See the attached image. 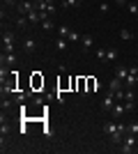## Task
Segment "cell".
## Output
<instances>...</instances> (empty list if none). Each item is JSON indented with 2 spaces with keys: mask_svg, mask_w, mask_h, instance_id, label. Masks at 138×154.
Returning <instances> with one entry per match:
<instances>
[{
  "mask_svg": "<svg viewBox=\"0 0 138 154\" xmlns=\"http://www.w3.org/2000/svg\"><path fill=\"white\" fill-rule=\"evenodd\" d=\"M94 88H99V81H94V78H87V94H90V92H94Z\"/></svg>",
  "mask_w": 138,
  "mask_h": 154,
  "instance_id": "obj_20",
  "label": "cell"
},
{
  "mask_svg": "<svg viewBox=\"0 0 138 154\" xmlns=\"http://www.w3.org/2000/svg\"><path fill=\"white\" fill-rule=\"evenodd\" d=\"M16 26H19V28H28V26H30V21H28L26 14H21L19 19H16Z\"/></svg>",
  "mask_w": 138,
  "mask_h": 154,
  "instance_id": "obj_16",
  "label": "cell"
},
{
  "mask_svg": "<svg viewBox=\"0 0 138 154\" xmlns=\"http://www.w3.org/2000/svg\"><path fill=\"white\" fill-rule=\"evenodd\" d=\"M41 28H44L46 32H51L53 28H55V23H53V19H51V16H46V19H41Z\"/></svg>",
  "mask_w": 138,
  "mask_h": 154,
  "instance_id": "obj_15",
  "label": "cell"
},
{
  "mask_svg": "<svg viewBox=\"0 0 138 154\" xmlns=\"http://www.w3.org/2000/svg\"><path fill=\"white\" fill-rule=\"evenodd\" d=\"M120 39H124V42H129V39H133L131 30H129V28H122V30H120Z\"/></svg>",
  "mask_w": 138,
  "mask_h": 154,
  "instance_id": "obj_18",
  "label": "cell"
},
{
  "mask_svg": "<svg viewBox=\"0 0 138 154\" xmlns=\"http://www.w3.org/2000/svg\"><path fill=\"white\" fill-rule=\"evenodd\" d=\"M111 113H113V117H115V120H120V117H122V115H124V113H127L124 103H118V101H115V106H113V108H111Z\"/></svg>",
  "mask_w": 138,
  "mask_h": 154,
  "instance_id": "obj_10",
  "label": "cell"
},
{
  "mask_svg": "<svg viewBox=\"0 0 138 154\" xmlns=\"http://www.w3.org/2000/svg\"><path fill=\"white\" fill-rule=\"evenodd\" d=\"M108 9H111V5H108V2H101V5H99V12H101V14H106Z\"/></svg>",
  "mask_w": 138,
  "mask_h": 154,
  "instance_id": "obj_27",
  "label": "cell"
},
{
  "mask_svg": "<svg viewBox=\"0 0 138 154\" xmlns=\"http://www.w3.org/2000/svg\"><path fill=\"white\" fill-rule=\"evenodd\" d=\"M136 149V136L133 134H124V138H122V143H120V152L122 154H129Z\"/></svg>",
  "mask_w": 138,
  "mask_h": 154,
  "instance_id": "obj_2",
  "label": "cell"
},
{
  "mask_svg": "<svg viewBox=\"0 0 138 154\" xmlns=\"http://www.w3.org/2000/svg\"><path fill=\"white\" fill-rule=\"evenodd\" d=\"M2 48L5 53H14V32L2 30Z\"/></svg>",
  "mask_w": 138,
  "mask_h": 154,
  "instance_id": "obj_3",
  "label": "cell"
},
{
  "mask_svg": "<svg viewBox=\"0 0 138 154\" xmlns=\"http://www.w3.org/2000/svg\"><path fill=\"white\" fill-rule=\"evenodd\" d=\"M115 58H118V48H106V60L115 62Z\"/></svg>",
  "mask_w": 138,
  "mask_h": 154,
  "instance_id": "obj_19",
  "label": "cell"
},
{
  "mask_svg": "<svg viewBox=\"0 0 138 154\" xmlns=\"http://www.w3.org/2000/svg\"><path fill=\"white\" fill-rule=\"evenodd\" d=\"M113 106H115V94H113V92L108 90V92L104 94V99H101V108L111 113V108H113Z\"/></svg>",
  "mask_w": 138,
  "mask_h": 154,
  "instance_id": "obj_5",
  "label": "cell"
},
{
  "mask_svg": "<svg viewBox=\"0 0 138 154\" xmlns=\"http://www.w3.org/2000/svg\"><path fill=\"white\" fill-rule=\"evenodd\" d=\"M94 55H97V60H101V62H104V60H106V48H97V53H94Z\"/></svg>",
  "mask_w": 138,
  "mask_h": 154,
  "instance_id": "obj_26",
  "label": "cell"
},
{
  "mask_svg": "<svg viewBox=\"0 0 138 154\" xmlns=\"http://www.w3.org/2000/svg\"><path fill=\"white\" fill-rule=\"evenodd\" d=\"M39 88H44V78L39 76V71H35V76H32V90L39 92Z\"/></svg>",
  "mask_w": 138,
  "mask_h": 154,
  "instance_id": "obj_13",
  "label": "cell"
},
{
  "mask_svg": "<svg viewBox=\"0 0 138 154\" xmlns=\"http://www.w3.org/2000/svg\"><path fill=\"white\" fill-rule=\"evenodd\" d=\"M127 134H133V136H136L138 134V122H129V124H127Z\"/></svg>",
  "mask_w": 138,
  "mask_h": 154,
  "instance_id": "obj_22",
  "label": "cell"
},
{
  "mask_svg": "<svg viewBox=\"0 0 138 154\" xmlns=\"http://www.w3.org/2000/svg\"><path fill=\"white\" fill-rule=\"evenodd\" d=\"M124 108L127 110H133V101H124Z\"/></svg>",
  "mask_w": 138,
  "mask_h": 154,
  "instance_id": "obj_29",
  "label": "cell"
},
{
  "mask_svg": "<svg viewBox=\"0 0 138 154\" xmlns=\"http://www.w3.org/2000/svg\"><path fill=\"white\" fill-rule=\"evenodd\" d=\"M108 90L113 92V94H115V92H122L124 90V81H122V78H111V83H108Z\"/></svg>",
  "mask_w": 138,
  "mask_h": 154,
  "instance_id": "obj_6",
  "label": "cell"
},
{
  "mask_svg": "<svg viewBox=\"0 0 138 154\" xmlns=\"http://www.w3.org/2000/svg\"><path fill=\"white\" fill-rule=\"evenodd\" d=\"M32 9H37V2H30V0H23V2H19V12L21 14H30Z\"/></svg>",
  "mask_w": 138,
  "mask_h": 154,
  "instance_id": "obj_7",
  "label": "cell"
},
{
  "mask_svg": "<svg viewBox=\"0 0 138 154\" xmlns=\"http://www.w3.org/2000/svg\"><path fill=\"white\" fill-rule=\"evenodd\" d=\"M12 106H14V101H9V99H5V97H2V103H0V108H2V110H12Z\"/></svg>",
  "mask_w": 138,
  "mask_h": 154,
  "instance_id": "obj_23",
  "label": "cell"
},
{
  "mask_svg": "<svg viewBox=\"0 0 138 154\" xmlns=\"http://www.w3.org/2000/svg\"><path fill=\"white\" fill-rule=\"evenodd\" d=\"M23 51L30 55V53H35L37 51V39L35 37H26V42H23Z\"/></svg>",
  "mask_w": 138,
  "mask_h": 154,
  "instance_id": "obj_8",
  "label": "cell"
},
{
  "mask_svg": "<svg viewBox=\"0 0 138 154\" xmlns=\"http://www.w3.org/2000/svg\"><path fill=\"white\" fill-rule=\"evenodd\" d=\"M69 32H72V30H69L67 26H60V28H58V35H60V37H67Z\"/></svg>",
  "mask_w": 138,
  "mask_h": 154,
  "instance_id": "obj_25",
  "label": "cell"
},
{
  "mask_svg": "<svg viewBox=\"0 0 138 154\" xmlns=\"http://www.w3.org/2000/svg\"><path fill=\"white\" fill-rule=\"evenodd\" d=\"M76 90L81 94H87V76H78L76 78Z\"/></svg>",
  "mask_w": 138,
  "mask_h": 154,
  "instance_id": "obj_9",
  "label": "cell"
},
{
  "mask_svg": "<svg viewBox=\"0 0 138 154\" xmlns=\"http://www.w3.org/2000/svg\"><path fill=\"white\" fill-rule=\"evenodd\" d=\"M115 76H118V78H122V81H124V78L129 76V67H118V71H115Z\"/></svg>",
  "mask_w": 138,
  "mask_h": 154,
  "instance_id": "obj_17",
  "label": "cell"
},
{
  "mask_svg": "<svg viewBox=\"0 0 138 154\" xmlns=\"http://www.w3.org/2000/svg\"><path fill=\"white\" fill-rule=\"evenodd\" d=\"M81 2H83V0H62L60 7H62V9H74V7H81Z\"/></svg>",
  "mask_w": 138,
  "mask_h": 154,
  "instance_id": "obj_14",
  "label": "cell"
},
{
  "mask_svg": "<svg viewBox=\"0 0 138 154\" xmlns=\"http://www.w3.org/2000/svg\"><path fill=\"white\" fill-rule=\"evenodd\" d=\"M104 134L111 138V143L113 145H120L122 143V138H124V134H127V124H122V122H106L104 124Z\"/></svg>",
  "mask_w": 138,
  "mask_h": 154,
  "instance_id": "obj_1",
  "label": "cell"
},
{
  "mask_svg": "<svg viewBox=\"0 0 138 154\" xmlns=\"http://www.w3.org/2000/svg\"><path fill=\"white\" fill-rule=\"evenodd\" d=\"M81 46H83V51H90L92 46H94V39H92V35H83V37H81Z\"/></svg>",
  "mask_w": 138,
  "mask_h": 154,
  "instance_id": "obj_12",
  "label": "cell"
},
{
  "mask_svg": "<svg viewBox=\"0 0 138 154\" xmlns=\"http://www.w3.org/2000/svg\"><path fill=\"white\" fill-rule=\"evenodd\" d=\"M127 9H129V14L138 16V2H129V5H127Z\"/></svg>",
  "mask_w": 138,
  "mask_h": 154,
  "instance_id": "obj_24",
  "label": "cell"
},
{
  "mask_svg": "<svg viewBox=\"0 0 138 154\" xmlns=\"http://www.w3.org/2000/svg\"><path fill=\"white\" fill-rule=\"evenodd\" d=\"M81 37H83V35H78V32H69V35H67V39H69V42H72V44H76V42H81Z\"/></svg>",
  "mask_w": 138,
  "mask_h": 154,
  "instance_id": "obj_21",
  "label": "cell"
},
{
  "mask_svg": "<svg viewBox=\"0 0 138 154\" xmlns=\"http://www.w3.org/2000/svg\"><path fill=\"white\" fill-rule=\"evenodd\" d=\"M5 5H16V0H5Z\"/></svg>",
  "mask_w": 138,
  "mask_h": 154,
  "instance_id": "obj_30",
  "label": "cell"
},
{
  "mask_svg": "<svg viewBox=\"0 0 138 154\" xmlns=\"http://www.w3.org/2000/svg\"><path fill=\"white\" fill-rule=\"evenodd\" d=\"M136 83H138V67L133 64V67H129V76L124 78V88H133Z\"/></svg>",
  "mask_w": 138,
  "mask_h": 154,
  "instance_id": "obj_4",
  "label": "cell"
},
{
  "mask_svg": "<svg viewBox=\"0 0 138 154\" xmlns=\"http://www.w3.org/2000/svg\"><path fill=\"white\" fill-rule=\"evenodd\" d=\"M115 5H120V7H127V5H129V0H115Z\"/></svg>",
  "mask_w": 138,
  "mask_h": 154,
  "instance_id": "obj_28",
  "label": "cell"
},
{
  "mask_svg": "<svg viewBox=\"0 0 138 154\" xmlns=\"http://www.w3.org/2000/svg\"><path fill=\"white\" fill-rule=\"evenodd\" d=\"M69 44H72V42H69L67 37H60L58 42H55V48H58L60 53H67V51H69Z\"/></svg>",
  "mask_w": 138,
  "mask_h": 154,
  "instance_id": "obj_11",
  "label": "cell"
}]
</instances>
